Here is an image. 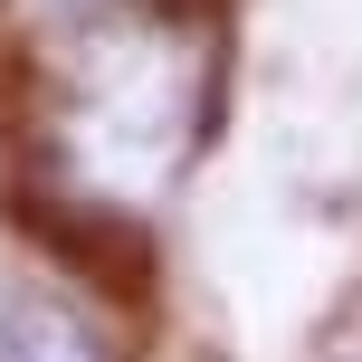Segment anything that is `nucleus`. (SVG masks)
<instances>
[{
	"mask_svg": "<svg viewBox=\"0 0 362 362\" xmlns=\"http://www.w3.org/2000/svg\"><path fill=\"white\" fill-rule=\"evenodd\" d=\"M0 362H105L95 325L48 286H10L0 296Z\"/></svg>",
	"mask_w": 362,
	"mask_h": 362,
	"instance_id": "f257e3e1",
	"label": "nucleus"
}]
</instances>
